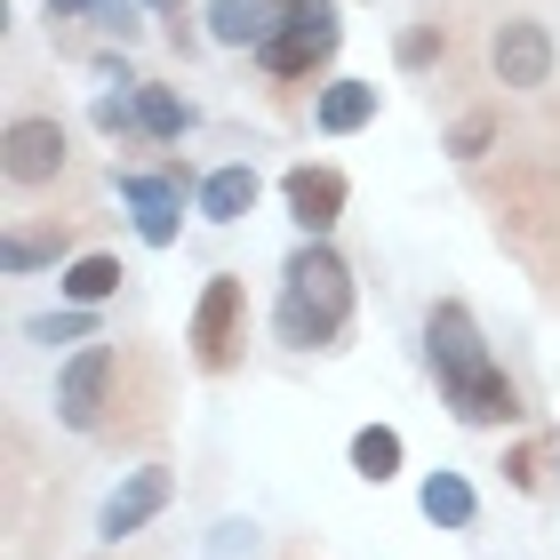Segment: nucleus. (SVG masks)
<instances>
[{
  "label": "nucleus",
  "instance_id": "27",
  "mask_svg": "<svg viewBox=\"0 0 560 560\" xmlns=\"http://www.w3.org/2000/svg\"><path fill=\"white\" fill-rule=\"evenodd\" d=\"M552 465H560V456H552Z\"/></svg>",
  "mask_w": 560,
  "mask_h": 560
},
{
  "label": "nucleus",
  "instance_id": "1",
  "mask_svg": "<svg viewBox=\"0 0 560 560\" xmlns=\"http://www.w3.org/2000/svg\"><path fill=\"white\" fill-rule=\"evenodd\" d=\"M424 369H432V385H441V400L456 409V424L504 432V424L528 417L521 385L489 352V337H480V320H472L465 296H432V313H424Z\"/></svg>",
  "mask_w": 560,
  "mask_h": 560
},
{
  "label": "nucleus",
  "instance_id": "24",
  "mask_svg": "<svg viewBox=\"0 0 560 560\" xmlns=\"http://www.w3.org/2000/svg\"><path fill=\"white\" fill-rule=\"evenodd\" d=\"M144 9H152V0H105V9H96V24H105L113 40H137V33H144Z\"/></svg>",
  "mask_w": 560,
  "mask_h": 560
},
{
  "label": "nucleus",
  "instance_id": "11",
  "mask_svg": "<svg viewBox=\"0 0 560 560\" xmlns=\"http://www.w3.org/2000/svg\"><path fill=\"white\" fill-rule=\"evenodd\" d=\"M296 9H313V0H209V40H224V48H265Z\"/></svg>",
  "mask_w": 560,
  "mask_h": 560
},
{
  "label": "nucleus",
  "instance_id": "22",
  "mask_svg": "<svg viewBox=\"0 0 560 560\" xmlns=\"http://www.w3.org/2000/svg\"><path fill=\"white\" fill-rule=\"evenodd\" d=\"M432 57H448V33H441V24H409V33H400V65L424 72Z\"/></svg>",
  "mask_w": 560,
  "mask_h": 560
},
{
  "label": "nucleus",
  "instance_id": "17",
  "mask_svg": "<svg viewBox=\"0 0 560 560\" xmlns=\"http://www.w3.org/2000/svg\"><path fill=\"white\" fill-rule=\"evenodd\" d=\"M400 456H409V448H400L393 424H361V432H352V472H361L369 489H385V480L400 472Z\"/></svg>",
  "mask_w": 560,
  "mask_h": 560
},
{
  "label": "nucleus",
  "instance_id": "14",
  "mask_svg": "<svg viewBox=\"0 0 560 560\" xmlns=\"http://www.w3.org/2000/svg\"><path fill=\"white\" fill-rule=\"evenodd\" d=\"M376 120V81H328L313 96V129L320 137H352V129H369Z\"/></svg>",
  "mask_w": 560,
  "mask_h": 560
},
{
  "label": "nucleus",
  "instance_id": "23",
  "mask_svg": "<svg viewBox=\"0 0 560 560\" xmlns=\"http://www.w3.org/2000/svg\"><path fill=\"white\" fill-rule=\"evenodd\" d=\"M504 480H513L521 497H537V489H545V448H537V441H521L513 456H504Z\"/></svg>",
  "mask_w": 560,
  "mask_h": 560
},
{
  "label": "nucleus",
  "instance_id": "25",
  "mask_svg": "<svg viewBox=\"0 0 560 560\" xmlns=\"http://www.w3.org/2000/svg\"><path fill=\"white\" fill-rule=\"evenodd\" d=\"M105 0H48V24H81V16H96Z\"/></svg>",
  "mask_w": 560,
  "mask_h": 560
},
{
  "label": "nucleus",
  "instance_id": "16",
  "mask_svg": "<svg viewBox=\"0 0 560 560\" xmlns=\"http://www.w3.org/2000/svg\"><path fill=\"white\" fill-rule=\"evenodd\" d=\"M137 120H144L152 144H176V137L192 129V105L176 89H161V81H137Z\"/></svg>",
  "mask_w": 560,
  "mask_h": 560
},
{
  "label": "nucleus",
  "instance_id": "20",
  "mask_svg": "<svg viewBox=\"0 0 560 560\" xmlns=\"http://www.w3.org/2000/svg\"><path fill=\"white\" fill-rule=\"evenodd\" d=\"M497 129H504V113H497V105H480V113H465V120L448 129V152H456L465 168H480V161H489V144H497Z\"/></svg>",
  "mask_w": 560,
  "mask_h": 560
},
{
  "label": "nucleus",
  "instance_id": "19",
  "mask_svg": "<svg viewBox=\"0 0 560 560\" xmlns=\"http://www.w3.org/2000/svg\"><path fill=\"white\" fill-rule=\"evenodd\" d=\"M24 337H33V345H96V304H65V313H40V320H24Z\"/></svg>",
  "mask_w": 560,
  "mask_h": 560
},
{
  "label": "nucleus",
  "instance_id": "7",
  "mask_svg": "<svg viewBox=\"0 0 560 560\" xmlns=\"http://www.w3.org/2000/svg\"><path fill=\"white\" fill-rule=\"evenodd\" d=\"M185 192H200L185 168H120V200H129L144 248H168L185 233Z\"/></svg>",
  "mask_w": 560,
  "mask_h": 560
},
{
  "label": "nucleus",
  "instance_id": "15",
  "mask_svg": "<svg viewBox=\"0 0 560 560\" xmlns=\"http://www.w3.org/2000/svg\"><path fill=\"white\" fill-rule=\"evenodd\" d=\"M417 504H424V521H432V528H472V521H480V497H472V480H465V472H424Z\"/></svg>",
  "mask_w": 560,
  "mask_h": 560
},
{
  "label": "nucleus",
  "instance_id": "10",
  "mask_svg": "<svg viewBox=\"0 0 560 560\" xmlns=\"http://www.w3.org/2000/svg\"><path fill=\"white\" fill-rule=\"evenodd\" d=\"M345 192H352V185H345L337 168H320V161H296L289 176H280V200H289V217H296L304 241H328V233H337Z\"/></svg>",
  "mask_w": 560,
  "mask_h": 560
},
{
  "label": "nucleus",
  "instance_id": "18",
  "mask_svg": "<svg viewBox=\"0 0 560 560\" xmlns=\"http://www.w3.org/2000/svg\"><path fill=\"white\" fill-rule=\"evenodd\" d=\"M120 257H105V248H96V257H72L65 265V304H105V296H120Z\"/></svg>",
  "mask_w": 560,
  "mask_h": 560
},
{
  "label": "nucleus",
  "instance_id": "6",
  "mask_svg": "<svg viewBox=\"0 0 560 560\" xmlns=\"http://www.w3.org/2000/svg\"><path fill=\"white\" fill-rule=\"evenodd\" d=\"M337 40H345V24H337V0H313V9H296L280 33L257 48V65H265V81H313V72L337 57Z\"/></svg>",
  "mask_w": 560,
  "mask_h": 560
},
{
  "label": "nucleus",
  "instance_id": "12",
  "mask_svg": "<svg viewBox=\"0 0 560 560\" xmlns=\"http://www.w3.org/2000/svg\"><path fill=\"white\" fill-rule=\"evenodd\" d=\"M72 241H81V224L72 217H48V224H9V241H0V265L16 280L40 272V265H72Z\"/></svg>",
  "mask_w": 560,
  "mask_h": 560
},
{
  "label": "nucleus",
  "instance_id": "8",
  "mask_svg": "<svg viewBox=\"0 0 560 560\" xmlns=\"http://www.w3.org/2000/svg\"><path fill=\"white\" fill-rule=\"evenodd\" d=\"M489 65H497V81L504 89H521V96H537L552 89V65H560V48L537 16H504L497 24V40H489Z\"/></svg>",
  "mask_w": 560,
  "mask_h": 560
},
{
  "label": "nucleus",
  "instance_id": "5",
  "mask_svg": "<svg viewBox=\"0 0 560 560\" xmlns=\"http://www.w3.org/2000/svg\"><path fill=\"white\" fill-rule=\"evenodd\" d=\"M0 168H9V192H40L57 185V176H72V137L57 113H16L9 137H0Z\"/></svg>",
  "mask_w": 560,
  "mask_h": 560
},
{
  "label": "nucleus",
  "instance_id": "2",
  "mask_svg": "<svg viewBox=\"0 0 560 560\" xmlns=\"http://www.w3.org/2000/svg\"><path fill=\"white\" fill-rule=\"evenodd\" d=\"M352 328V265L328 241H304L280 265V296H272V337L289 352H337Z\"/></svg>",
  "mask_w": 560,
  "mask_h": 560
},
{
  "label": "nucleus",
  "instance_id": "13",
  "mask_svg": "<svg viewBox=\"0 0 560 560\" xmlns=\"http://www.w3.org/2000/svg\"><path fill=\"white\" fill-rule=\"evenodd\" d=\"M257 192H265L257 168H248V161H224V168L200 176V217H209V224H241L248 209H257Z\"/></svg>",
  "mask_w": 560,
  "mask_h": 560
},
{
  "label": "nucleus",
  "instance_id": "21",
  "mask_svg": "<svg viewBox=\"0 0 560 560\" xmlns=\"http://www.w3.org/2000/svg\"><path fill=\"white\" fill-rule=\"evenodd\" d=\"M89 120H96V129H105V137H120V144H129V137H144V120H137V89H105V96H96V105H89Z\"/></svg>",
  "mask_w": 560,
  "mask_h": 560
},
{
  "label": "nucleus",
  "instance_id": "26",
  "mask_svg": "<svg viewBox=\"0 0 560 560\" xmlns=\"http://www.w3.org/2000/svg\"><path fill=\"white\" fill-rule=\"evenodd\" d=\"M152 9H161V16H176V9H185V0H152Z\"/></svg>",
  "mask_w": 560,
  "mask_h": 560
},
{
  "label": "nucleus",
  "instance_id": "3",
  "mask_svg": "<svg viewBox=\"0 0 560 560\" xmlns=\"http://www.w3.org/2000/svg\"><path fill=\"white\" fill-rule=\"evenodd\" d=\"M120 361H129V345H81L72 361L57 369V424L65 432H105V409H113V385H120Z\"/></svg>",
  "mask_w": 560,
  "mask_h": 560
},
{
  "label": "nucleus",
  "instance_id": "4",
  "mask_svg": "<svg viewBox=\"0 0 560 560\" xmlns=\"http://www.w3.org/2000/svg\"><path fill=\"white\" fill-rule=\"evenodd\" d=\"M241 320H248V289H241V272H217L209 289H200L192 304V328H185V345H192V369L200 376H224L241 361Z\"/></svg>",
  "mask_w": 560,
  "mask_h": 560
},
{
  "label": "nucleus",
  "instance_id": "9",
  "mask_svg": "<svg viewBox=\"0 0 560 560\" xmlns=\"http://www.w3.org/2000/svg\"><path fill=\"white\" fill-rule=\"evenodd\" d=\"M168 497H176V472H168V465H137V472L105 497V513H96V537H105V545L144 537V528L168 513Z\"/></svg>",
  "mask_w": 560,
  "mask_h": 560
}]
</instances>
